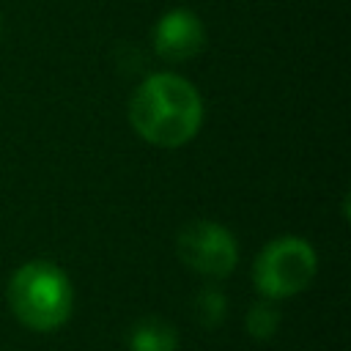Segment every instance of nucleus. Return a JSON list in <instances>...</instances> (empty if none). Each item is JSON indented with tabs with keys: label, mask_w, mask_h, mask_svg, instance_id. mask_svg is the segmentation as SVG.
I'll return each instance as SVG.
<instances>
[{
	"label": "nucleus",
	"mask_w": 351,
	"mask_h": 351,
	"mask_svg": "<svg viewBox=\"0 0 351 351\" xmlns=\"http://www.w3.org/2000/svg\"><path fill=\"white\" fill-rule=\"evenodd\" d=\"M8 304L27 329L52 332L69 321L74 288L60 266L49 261H30L11 274Z\"/></svg>",
	"instance_id": "nucleus-2"
},
{
	"label": "nucleus",
	"mask_w": 351,
	"mask_h": 351,
	"mask_svg": "<svg viewBox=\"0 0 351 351\" xmlns=\"http://www.w3.org/2000/svg\"><path fill=\"white\" fill-rule=\"evenodd\" d=\"M178 258L197 274L228 277L239 263V247L233 233L211 219H195L176 236Z\"/></svg>",
	"instance_id": "nucleus-4"
},
{
	"label": "nucleus",
	"mask_w": 351,
	"mask_h": 351,
	"mask_svg": "<svg viewBox=\"0 0 351 351\" xmlns=\"http://www.w3.org/2000/svg\"><path fill=\"white\" fill-rule=\"evenodd\" d=\"M280 329V310L274 307V299H258L247 313V332L252 340H271Z\"/></svg>",
	"instance_id": "nucleus-7"
},
{
	"label": "nucleus",
	"mask_w": 351,
	"mask_h": 351,
	"mask_svg": "<svg viewBox=\"0 0 351 351\" xmlns=\"http://www.w3.org/2000/svg\"><path fill=\"white\" fill-rule=\"evenodd\" d=\"M318 271L313 244L296 236H280L269 241L252 266V282L266 299H288L302 293Z\"/></svg>",
	"instance_id": "nucleus-3"
},
{
	"label": "nucleus",
	"mask_w": 351,
	"mask_h": 351,
	"mask_svg": "<svg viewBox=\"0 0 351 351\" xmlns=\"http://www.w3.org/2000/svg\"><path fill=\"white\" fill-rule=\"evenodd\" d=\"M129 351H176L178 348V332L156 315H145L132 324L129 329Z\"/></svg>",
	"instance_id": "nucleus-6"
},
{
	"label": "nucleus",
	"mask_w": 351,
	"mask_h": 351,
	"mask_svg": "<svg viewBox=\"0 0 351 351\" xmlns=\"http://www.w3.org/2000/svg\"><path fill=\"white\" fill-rule=\"evenodd\" d=\"M206 47V27L189 8H173L159 16L154 27V52L162 60L181 63L200 55Z\"/></svg>",
	"instance_id": "nucleus-5"
},
{
	"label": "nucleus",
	"mask_w": 351,
	"mask_h": 351,
	"mask_svg": "<svg viewBox=\"0 0 351 351\" xmlns=\"http://www.w3.org/2000/svg\"><path fill=\"white\" fill-rule=\"evenodd\" d=\"M129 123L145 143L178 148L197 134L203 123V99L197 88L178 74H151L129 99Z\"/></svg>",
	"instance_id": "nucleus-1"
},
{
	"label": "nucleus",
	"mask_w": 351,
	"mask_h": 351,
	"mask_svg": "<svg viewBox=\"0 0 351 351\" xmlns=\"http://www.w3.org/2000/svg\"><path fill=\"white\" fill-rule=\"evenodd\" d=\"M225 315H228V296L219 288L206 285V288H200L195 293V318L203 326L214 329V326H219L225 321Z\"/></svg>",
	"instance_id": "nucleus-8"
}]
</instances>
